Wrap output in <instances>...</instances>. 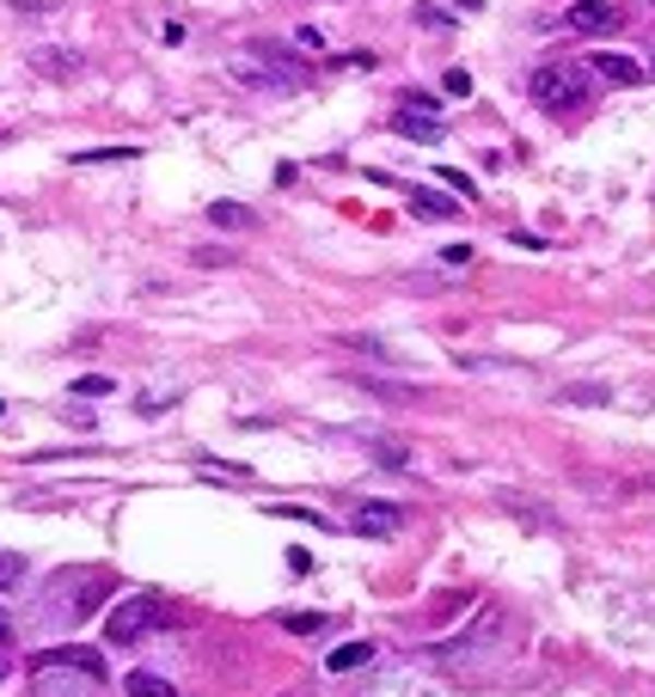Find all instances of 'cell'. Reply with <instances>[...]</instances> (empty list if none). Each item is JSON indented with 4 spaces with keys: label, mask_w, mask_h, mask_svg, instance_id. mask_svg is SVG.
<instances>
[{
    "label": "cell",
    "mask_w": 655,
    "mask_h": 697,
    "mask_svg": "<svg viewBox=\"0 0 655 697\" xmlns=\"http://www.w3.org/2000/svg\"><path fill=\"white\" fill-rule=\"evenodd\" d=\"M588 68H594L600 80H612V86H643V68L631 62V56H612V49H594Z\"/></svg>",
    "instance_id": "cell-12"
},
{
    "label": "cell",
    "mask_w": 655,
    "mask_h": 697,
    "mask_svg": "<svg viewBox=\"0 0 655 697\" xmlns=\"http://www.w3.org/2000/svg\"><path fill=\"white\" fill-rule=\"evenodd\" d=\"M497 508H502V514H515V520H527L533 532H551V527H558V514H551L546 502H533V496H515V490H497Z\"/></svg>",
    "instance_id": "cell-11"
},
{
    "label": "cell",
    "mask_w": 655,
    "mask_h": 697,
    "mask_svg": "<svg viewBox=\"0 0 655 697\" xmlns=\"http://www.w3.org/2000/svg\"><path fill=\"white\" fill-rule=\"evenodd\" d=\"M123 692H135V697H172V680H159V673H129Z\"/></svg>",
    "instance_id": "cell-17"
},
{
    "label": "cell",
    "mask_w": 655,
    "mask_h": 697,
    "mask_svg": "<svg viewBox=\"0 0 655 697\" xmlns=\"http://www.w3.org/2000/svg\"><path fill=\"white\" fill-rule=\"evenodd\" d=\"M417 25H436V32H441V25H448V13H441V7H417Z\"/></svg>",
    "instance_id": "cell-29"
},
{
    "label": "cell",
    "mask_w": 655,
    "mask_h": 697,
    "mask_svg": "<svg viewBox=\"0 0 655 697\" xmlns=\"http://www.w3.org/2000/svg\"><path fill=\"white\" fill-rule=\"evenodd\" d=\"M527 93H533V105H539V110L563 117V110H570V105L582 98V93H576V68H539Z\"/></svg>",
    "instance_id": "cell-5"
},
{
    "label": "cell",
    "mask_w": 655,
    "mask_h": 697,
    "mask_svg": "<svg viewBox=\"0 0 655 697\" xmlns=\"http://www.w3.org/2000/svg\"><path fill=\"white\" fill-rule=\"evenodd\" d=\"M7 636H13V624H7V618H0V642H7Z\"/></svg>",
    "instance_id": "cell-32"
},
{
    "label": "cell",
    "mask_w": 655,
    "mask_h": 697,
    "mask_svg": "<svg viewBox=\"0 0 655 697\" xmlns=\"http://www.w3.org/2000/svg\"><path fill=\"white\" fill-rule=\"evenodd\" d=\"M74 392H80V398H105L110 380H105V373H86V380H74Z\"/></svg>",
    "instance_id": "cell-25"
},
{
    "label": "cell",
    "mask_w": 655,
    "mask_h": 697,
    "mask_svg": "<svg viewBox=\"0 0 655 697\" xmlns=\"http://www.w3.org/2000/svg\"><path fill=\"white\" fill-rule=\"evenodd\" d=\"M110 593V575L98 569H68L56 588H49V612H68V618H86L98 600Z\"/></svg>",
    "instance_id": "cell-4"
},
{
    "label": "cell",
    "mask_w": 655,
    "mask_h": 697,
    "mask_svg": "<svg viewBox=\"0 0 655 697\" xmlns=\"http://www.w3.org/2000/svg\"><path fill=\"white\" fill-rule=\"evenodd\" d=\"M337 343H344V349H361V356H374V361H398V349H392V343L361 337V331H337Z\"/></svg>",
    "instance_id": "cell-16"
},
{
    "label": "cell",
    "mask_w": 655,
    "mask_h": 697,
    "mask_svg": "<svg viewBox=\"0 0 655 697\" xmlns=\"http://www.w3.org/2000/svg\"><path fill=\"white\" fill-rule=\"evenodd\" d=\"M203 478H215V483H246L251 471H246V465H221V459H203Z\"/></svg>",
    "instance_id": "cell-21"
},
{
    "label": "cell",
    "mask_w": 655,
    "mask_h": 697,
    "mask_svg": "<svg viewBox=\"0 0 655 697\" xmlns=\"http://www.w3.org/2000/svg\"><path fill=\"white\" fill-rule=\"evenodd\" d=\"M410 514L398 508V502H356L349 508V532H361V539H392V532H405Z\"/></svg>",
    "instance_id": "cell-6"
},
{
    "label": "cell",
    "mask_w": 655,
    "mask_h": 697,
    "mask_svg": "<svg viewBox=\"0 0 655 697\" xmlns=\"http://www.w3.org/2000/svg\"><path fill=\"white\" fill-rule=\"evenodd\" d=\"M295 49H307V56H319V49H325V32H312V25H300V32H295Z\"/></svg>",
    "instance_id": "cell-26"
},
{
    "label": "cell",
    "mask_w": 655,
    "mask_h": 697,
    "mask_svg": "<svg viewBox=\"0 0 655 697\" xmlns=\"http://www.w3.org/2000/svg\"><path fill=\"white\" fill-rule=\"evenodd\" d=\"M19 7H32V13H37V7H44V0H19Z\"/></svg>",
    "instance_id": "cell-33"
},
{
    "label": "cell",
    "mask_w": 655,
    "mask_h": 697,
    "mask_svg": "<svg viewBox=\"0 0 655 697\" xmlns=\"http://www.w3.org/2000/svg\"><path fill=\"white\" fill-rule=\"evenodd\" d=\"M32 68L44 80H80L86 74V56L80 49H32Z\"/></svg>",
    "instance_id": "cell-10"
},
{
    "label": "cell",
    "mask_w": 655,
    "mask_h": 697,
    "mask_svg": "<svg viewBox=\"0 0 655 697\" xmlns=\"http://www.w3.org/2000/svg\"><path fill=\"white\" fill-rule=\"evenodd\" d=\"M441 93H448V98H472V74H466V68H453V74L441 80Z\"/></svg>",
    "instance_id": "cell-23"
},
{
    "label": "cell",
    "mask_w": 655,
    "mask_h": 697,
    "mask_svg": "<svg viewBox=\"0 0 655 697\" xmlns=\"http://www.w3.org/2000/svg\"><path fill=\"white\" fill-rule=\"evenodd\" d=\"M392 129H398V135H405V141H422V147H436V141L448 135V129L436 123V110H417V105H398V117H392Z\"/></svg>",
    "instance_id": "cell-9"
},
{
    "label": "cell",
    "mask_w": 655,
    "mask_h": 697,
    "mask_svg": "<svg viewBox=\"0 0 655 697\" xmlns=\"http://www.w3.org/2000/svg\"><path fill=\"white\" fill-rule=\"evenodd\" d=\"M7 673H13V661H7V642H0V685H7Z\"/></svg>",
    "instance_id": "cell-30"
},
{
    "label": "cell",
    "mask_w": 655,
    "mask_h": 697,
    "mask_svg": "<svg viewBox=\"0 0 655 697\" xmlns=\"http://www.w3.org/2000/svg\"><path fill=\"white\" fill-rule=\"evenodd\" d=\"M441 184H453V196H478V184H472L466 171H441Z\"/></svg>",
    "instance_id": "cell-27"
},
{
    "label": "cell",
    "mask_w": 655,
    "mask_h": 697,
    "mask_svg": "<svg viewBox=\"0 0 655 697\" xmlns=\"http://www.w3.org/2000/svg\"><path fill=\"white\" fill-rule=\"evenodd\" d=\"M325 612H288V618H282V630H288V636H319V630H325Z\"/></svg>",
    "instance_id": "cell-19"
},
{
    "label": "cell",
    "mask_w": 655,
    "mask_h": 697,
    "mask_svg": "<svg viewBox=\"0 0 655 697\" xmlns=\"http://www.w3.org/2000/svg\"><path fill=\"white\" fill-rule=\"evenodd\" d=\"M0 410H7V404H0Z\"/></svg>",
    "instance_id": "cell-34"
},
{
    "label": "cell",
    "mask_w": 655,
    "mask_h": 697,
    "mask_svg": "<svg viewBox=\"0 0 655 697\" xmlns=\"http://www.w3.org/2000/svg\"><path fill=\"white\" fill-rule=\"evenodd\" d=\"M209 227L221 232H258V208H246V202H209Z\"/></svg>",
    "instance_id": "cell-13"
},
{
    "label": "cell",
    "mask_w": 655,
    "mask_h": 697,
    "mask_svg": "<svg viewBox=\"0 0 655 697\" xmlns=\"http://www.w3.org/2000/svg\"><path fill=\"white\" fill-rule=\"evenodd\" d=\"M270 514H282V520H300V527H325L312 508H270Z\"/></svg>",
    "instance_id": "cell-28"
},
{
    "label": "cell",
    "mask_w": 655,
    "mask_h": 697,
    "mask_svg": "<svg viewBox=\"0 0 655 697\" xmlns=\"http://www.w3.org/2000/svg\"><path fill=\"white\" fill-rule=\"evenodd\" d=\"M570 32H582V37L619 32V7L612 0H570Z\"/></svg>",
    "instance_id": "cell-8"
},
{
    "label": "cell",
    "mask_w": 655,
    "mask_h": 697,
    "mask_svg": "<svg viewBox=\"0 0 655 697\" xmlns=\"http://www.w3.org/2000/svg\"><path fill=\"white\" fill-rule=\"evenodd\" d=\"M410 208H417V215H429V220H441V215H453V196H436V190H410Z\"/></svg>",
    "instance_id": "cell-18"
},
{
    "label": "cell",
    "mask_w": 655,
    "mask_h": 697,
    "mask_svg": "<svg viewBox=\"0 0 655 697\" xmlns=\"http://www.w3.org/2000/svg\"><path fill=\"white\" fill-rule=\"evenodd\" d=\"M159 624H166V600L159 593H129V600H117L105 612V642L110 649H129L141 636H154Z\"/></svg>",
    "instance_id": "cell-2"
},
{
    "label": "cell",
    "mask_w": 655,
    "mask_h": 697,
    "mask_svg": "<svg viewBox=\"0 0 655 697\" xmlns=\"http://www.w3.org/2000/svg\"><path fill=\"white\" fill-rule=\"evenodd\" d=\"M227 68H234V80L264 86V93H300V86H307V62H300V56H288V49H276V44L234 49V56H227Z\"/></svg>",
    "instance_id": "cell-1"
},
{
    "label": "cell",
    "mask_w": 655,
    "mask_h": 697,
    "mask_svg": "<svg viewBox=\"0 0 655 697\" xmlns=\"http://www.w3.org/2000/svg\"><path fill=\"white\" fill-rule=\"evenodd\" d=\"M356 386L374 392V398H386V404H417L422 398V386H398V380H374V373H356Z\"/></svg>",
    "instance_id": "cell-14"
},
{
    "label": "cell",
    "mask_w": 655,
    "mask_h": 697,
    "mask_svg": "<svg viewBox=\"0 0 655 697\" xmlns=\"http://www.w3.org/2000/svg\"><path fill=\"white\" fill-rule=\"evenodd\" d=\"M374 459L398 471V465H410V453H405V447H392V441H374Z\"/></svg>",
    "instance_id": "cell-24"
},
{
    "label": "cell",
    "mask_w": 655,
    "mask_h": 697,
    "mask_svg": "<svg viewBox=\"0 0 655 697\" xmlns=\"http://www.w3.org/2000/svg\"><path fill=\"white\" fill-rule=\"evenodd\" d=\"M612 398V386H563L558 392V404H607Z\"/></svg>",
    "instance_id": "cell-20"
},
{
    "label": "cell",
    "mask_w": 655,
    "mask_h": 697,
    "mask_svg": "<svg viewBox=\"0 0 655 697\" xmlns=\"http://www.w3.org/2000/svg\"><path fill=\"white\" fill-rule=\"evenodd\" d=\"M374 661V642H344V649H331L325 673H356V666Z\"/></svg>",
    "instance_id": "cell-15"
},
{
    "label": "cell",
    "mask_w": 655,
    "mask_h": 697,
    "mask_svg": "<svg viewBox=\"0 0 655 697\" xmlns=\"http://www.w3.org/2000/svg\"><path fill=\"white\" fill-rule=\"evenodd\" d=\"M19 575H25V557H0V593H13Z\"/></svg>",
    "instance_id": "cell-22"
},
{
    "label": "cell",
    "mask_w": 655,
    "mask_h": 697,
    "mask_svg": "<svg viewBox=\"0 0 655 697\" xmlns=\"http://www.w3.org/2000/svg\"><path fill=\"white\" fill-rule=\"evenodd\" d=\"M460 7H466V13H478V7H484V0H460Z\"/></svg>",
    "instance_id": "cell-31"
},
{
    "label": "cell",
    "mask_w": 655,
    "mask_h": 697,
    "mask_svg": "<svg viewBox=\"0 0 655 697\" xmlns=\"http://www.w3.org/2000/svg\"><path fill=\"white\" fill-rule=\"evenodd\" d=\"M502 636H509L502 612H484V618L472 624L466 636H453V642H441V649H436V661H441V666H478L484 654H490V649L502 642Z\"/></svg>",
    "instance_id": "cell-3"
},
{
    "label": "cell",
    "mask_w": 655,
    "mask_h": 697,
    "mask_svg": "<svg viewBox=\"0 0 655 697\" xmlns=\"http://www.w3.org/2000/svg\"><path fill=\"white\" fill-rule=\"evenodd\" d=\"M98 673L86 666H62V661H32V692H98Z\"/></svg>",
    "instance_id": "cell-7"
}]
</instances>
